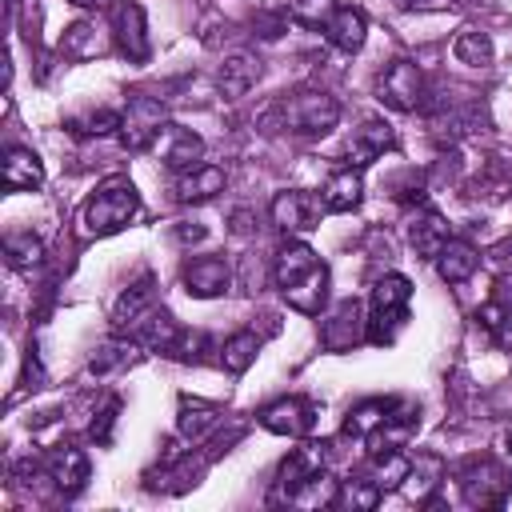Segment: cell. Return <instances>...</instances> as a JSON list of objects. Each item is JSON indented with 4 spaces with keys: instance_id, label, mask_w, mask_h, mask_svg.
<instances>
[{
    "instance_id": "5",
    "label": "cell",
    "mask_w": 512,
    "mask_h": 512,
    "mask_svg": "<svg viewBox=\"0 0 512 512\" xmlns=\"http://www.w3.org/2000/svg\"><path fill=\"white\" fill-rule=\"evenodd\" d=\"M512 492V472L496 460H472L468 468H460V496L472 508H496L504 504Z\"/></svg>"
},
{
    "instance_id": "40",
    "label": "cell",
    "mask_w": 512,
    "mask_h": 512,
    "mask_svg": "<svg viewBox=\"0 0 512 512\" xmlns=\"http://www.w3.org/2000/svg\"><path fill=\"white\" fill-rule=\"evenodd\" d=\"M204 236H208V228H204V224H196V220L176 228V240H180V244H192V240H204Z\"/></svg>"
},
{
    "instance_id": "27",
    "label": "cell",
    "mask_w": 512,
    "mask_h": 512,
    "mask_svg": "<svg viewBox=\"0 0 512 512\" xmlns=\"http://www.w3.org/2000/svg\"><path fill=\"white\" fill-rule=\"evenodd\" d=\"M220 424V408L216 404H208V400H180V416H176V432L184 436V440H204L212 428Z\"/></svg>"
},
{
    "instance_id": "36",
    "label": "cell",
    "mask_w": 512,
    "mask_h": 512,
    "mask_svg": "<svg viewBox=\"0 0 512 512\" xmlns=\"http://www.w3.org/2000/svg\"><path fill=\"white\" fill-rule=\"evenodd\" d=\"M336 0H288V12H292V20H300V24H308V28H324L332 16H336Z\"/></svg>"
},
{
    "instance_id": "22",
    "label": "cell",
    "mask_w": 512,
    "mask_h": 512,
    "mask_svg": "<svg viewBox=\"0 0 512 512\" xmlns=\"http://www.w3.org/2000/svg\"><path fill=\"white\" fill-rule=\"evenodd\" d=\"M44 184V164L32 148L12 144L4 152V188L8 192H24V188H40Z\"/></svg>"
},
{
    "instance_id": "25",
    "label": "cell",
    "mask_w": 512,
    "mask_h": 512,
    "mask_svg": "<svg viewBox=\"0 0 512 512\" xmlns=\"http://www.w3.org/2000/svg\"><path fill=\"white\" fill-rule=\"evenodd\" d=\"M360 332H364V316H360V304L356 300H344L328 320H324V328H320V340H324V348H332V352H340V348H348L352 340H360Z\"/></svg>"
},
{
    "instance_id": "21",
    "label": "cell",
    "mask_w": 512,
    "mask_h": 512,
    "mask_svg": "<svg viewBox=\"0 0 512 512\" xmlns=\"http://www.w3.org/2000/svg\"><path fill=\"white\" fill-rule=\"evenodd\" d=\"M320 264V256L304 244V240H288L280 252H276V264H272V280H276V288L284 292V288H292L296 280H304L312 268Z\"/></svg>"
},
{
    "instance_id": "29",
    "label": "cell",
    "mask_w": 512,
    "mask_h": 512,
    "mask_svg": "<svg viewBox=\"0 0 512 512\" xmlns=\"http://www.w3.org/2000/svg\"><path fill=\"white\" fill-rule=\"evenodd\" d=\"M288 504H296V508H332V504H340V480L332 472H316L288 496Z\"/></svg>"
},
{
    "instance_id": "14",
    "label": "cell",
    "mask_w": 512,
    "mask_h": 512,
    "mask_svg": "<svg viewBox=\"0 0 512 512\" xmlns=\"http://www.w3.org/2000/svg\"><path fill=\"white\" fill-rule=\"evenodd\" d=\"M392 148H396L392 124H384V120H364V124L348 136V164H352V168H364V164L380 160V156L392 152Z\"/></svg>"
},
{
    "instance_id": "12",
    "label": "cell",
    "mask_w": 512,
    "mask_h": 512,
    "mask_svg": "<svg viewBox=\"0 0 512 512\" xmlns=\"http://www.w3.org/2000/svg\"><path fill=\"white\" fill-rule=\"evenodd\" d=\"M156 152H160L164 168H172V172H188V168L200 164V156H204V140H200L192 128L164 124V132L156 136Z\"/></svg>"
},
{
    "instance_id": "13",
    "label": "cell",
    "mask_w": 512,
    "mask_h": 512,
    "mask_svg": "<svg viewBox=\"0 0 512 512\" xmlns=\"http://www.w3.org/2000/svg\"><path fill=\"white\" fill-rule=\"evenodd\" d=\"M324 460H328V444H304V448H296V452L280 464V476H276V500H288L308 476L324 472Z\"/></svg>"
},
{
    "instance_id": "24",
    "label": "cell",
    "mask_w": 512,
    "mask_h": 512,
    "mask_svg": "<svg viewBox=\"0 0 512 512\" xmlns=\"http://www.w3.org/2000/svg\"><path fill=\"white\" fill-rule=\"evenodd\" d=\"M408 244L416 248V256L436 260V252L448 244V220H444L440 212L424 208V212L412 216V224H408Z\"/></svg>"
},
{
    "instance_id": "1",
    "label": "cell",
    "mask_w": 512,
    "mask_h": 512,
    "mask_svg": "<svg viewBox=\"0 0 512 512\" xmlns=\"http://www.w3.org/2000/svg\"><path fill=\"white\" fill-rule=\"evenodd\" d=\"M268 116H276L280 128H288V132H296V136H324V132H332V128L340 124V104H336V96L308 88V92L280 96V100L268 108ZM268 116H264V120H268Z\"/></svg>"
},
{
    "instance_id": "30",
    "label": "cell",
    "mask_w": 512,
    "mask_h": 512,
    "mask_svg": "<svg viewBox=\"0 0 512 512\" xmlns=\"http://www.w3.org/2000/svg\"><path fill=\"white\" fill-rule=\"evenodd\" d=\"M256 352H260V340H256V332L244 328V332H232V336L220 344V364H224L232 376H240V372L252 368Z\"/></svg>"
},
{
    "instance_id": "23",
    "label": "cell",
    "mask_w": 512,
    "mask_h": 512,
    "mask_svg": "<svg viewBox=\"0 0 512 512\" xmlns=\"http://www.w3.org/2000/svg\"><path fill=\"white\" fill-rule=\"evenodd\" d=\"M324 36L332 40V48H340V52H360L364 48V40H368V20H364V12L360 8H336V16L324 24Z\"/></svg>"
},
{
    "instance_id": "20",
    "label": "cell",
    "mask_w": 512,
    "mask_h": 512,
    "mask_svg": "<svg viewBox=\"0 0 512 512\" xmlns=\"http://www.w3.org/2000/svg\"><path fill=\"white\" fill-rule=\"evenodd\" d=\"M264 76V64H260V56H252V52H232L224 64H220V72H216V80H220V92L224 96H244L248 88H256V80Z\"/></svg>"
},
{
    "instance_id": "8",
    "label": "cell",
    "mask_w": 512,
    "mask_h": 512,
    "mask_svg": "<svg viewBox=\"0 0 512 512\" xmlns=\"http://www.w3.org/2000/svg\"><path fill=\"white\" fill-rule=\"evenodd\" d=\"M180 284L196 300H216V296H224L232 288V268H228L224 256H196V260L184 264Z\"/></svg>"
},
{
    "instance_id": "39",
    "label": "cell",
    "mask_w": 512,
    "mask_h": 512,
    "mask_svg": "<svg viewBox=\"0 0 512 512\" xmlns=\"http://www.w3.org/2000/svg\"><path fill=\"white\" fill-rule=\"evenodd\" d=\"M124 348H132V344H108V348H100V356H92V372H108L112 364H124Z\"/></svg>"
},
{
    "instance_id": "43",
    "label": "cell",
    "mask_w": 512,
    "mask_h": 512,
    "mask_svg": "<svg viewBox=\"0 0 512 512\" xmlns=\"http://www.w3.org/2000/svg\"><path fill=\"white\" fill-rule=\"evenodd\" d=\"M504 444H508V452H512V424L504 428Z\"/></svg>"
},
{
    "instance_id": "41",
    "label": "cell",
    "mask_w": 512,
    "mask_h": 512,
    "mask_svg": "<svg viewBox=\"0 0 512 512\" xmlns=\"http://www.w3.org/2000/svg\"><path fill=\"white\" fill-rule=\"evenodd\" d=\"M496 300H500V304H504V308H512V272H508V276H500V280H496Z\"/></svg>"
},
{
    "instance_id": "2",
    "label": "cell",
    "mask_w": 512,
    "mask_h": 512,
    "mask_svg": "<svg viewBox=\"0 0 512 512\" xmlns=\"http://www.w3.org/2000/svg\"><path fill=\"white\" fill-rule=\"evenodd\" d=\"M140 212V192L132 180H108L96 188V196L84 204V228L96 236H112Z\"/></svg>"
},
{
    "instance_id": "15",
    "label": "cell",
    "mask_w": 512,
    "mask_h": 512,
    "mask_svg": "<svg viewBox=\"0 0 512 512\" xmlns=\"http://www.w3.org/2000/svg\"><path fill=\"white\" fill-rule=\"evenodd\" d=\"M224 184H228L224 168H220V164H204V160H200L196 168L176 172L172 192H176V200H180V204H200V200H212L216 192H224Z\"/></svg>"
},
{
    "instance_id": "9",
    "label": "cell",
    "mask_w": 512,
    "mask_h": 512,
    "mask_svg": "<svg viewBox=\"0 0 512 512\" xmlns=\"http://www.w3.org/2000/svg\"><path fill=\"white\" fill-rule=\"evenodd\" d=\"M156 312V288H152V276H140L136 284H128L116 304H112V328L116 332H140V324Z\"/></svg>"
},
{
    "instance_id": "3",
    "label": "cell",
    "mask_w": 512,
    "mask_h": 512,
    "mask_svg": "<svg viewBox=\"0 0 512 512\" xmlns=\"http://www.w3.org/2000/svg\"><path fill=\"white\" fill-rule=\"evenodd\" d=\"M408 300H412L408 276L388 272V276L376 280L372 300H368V304H372V308H368V336H372L376 344H388V340L396 336V328L408 320Z\"/></svg>"
},
{
    "instance_id": "37",
    "label": "cell",
    "mask_w": 512,
    "mask_h": 512,
    "mask_svg": "<svg viewBox=\"0 0 512 512\" xmlns=\"http://www.w3.org/2000/svg\"><path fill=\"white\" fill-rule=\"evenodd\" d=\"M384 496V488L372 480V476H356L348 484H340V500H348L352 508H376Z\"/></svg>"
},
{
    "instance_id": "38",
    "label": "cell",
    "mask_w": 512,
    "mask_h": 512,
    "mask_svg": "<svg viewBox=\"0 0 512 512\" xmlns=\"http://www.w3.org/2000/svg\"><path fill=\"white\" fill-rule=\"evenodd\" d=\"M116 412H120V400H116V396H108V400H104V408H100V412H96V420H92V436H96L100 444H108L112 424H116Z\"/></svg>"
},
{
    "instance_id": "10",
    "label": "cell",
    "mask_w": 512,
    "mask_h": 512,
    "mask_svg": "<svg viewBox=\"0 0 512 512\" xmlns=\"http://www.w3.org/2000/svg\"><path fill=\"white\" fill-rule=\"evenodd\" d=\"M316 424V408L300 396H288V400H276L268 408H260V428L276 432V436H308Z\"/></svg>"
},
{
    "instance_id": "28",
    "label": "cell",
    "mask_w": 512,
    "mask_h": 512,
    "mask_svg": "<svg viewBox=\"0 0 512 512\" xmlns=\"http://www.w3.org/2000/svg\"><path fill=\"white\" fill-rule=\"evenodd\" d=\"M396 412V400H384V396H376V400H364V404H356L352 412H348V420H344V436H356V440H368L388 416Z\"/></svg>"
},
{
    "instance_id": "35",
    "label": "cell",
    "mask_w": 512,
    "mask_h": 512,
    "mask_svg": "<svg viewBox=\"0 0 512 512\" xmlns=\"http://www.w3.org/2000/svg\"><path fill=\"white\" fill-rule=\"evenodd\" d=\"M120 116H124V112L100 108V112H88V116H72L68 128H72L76 136H108V132H120Z\"/></svg>"
},
{
    "instance_id": "33",
    "label": "cell",
    "mask_w": 512,
    "mask_h": 512,
    "mask_svg": "<svg viewBox=\"0 0 512 512\" xmlns=\"http://www.w3.org/2000/svg\"><path fill=\"white\" fill-rule=\"evenodd\" d=\"M384 492L388 488H400L404 484V476H408V456H404V448L400 452H380V456H372V472H368Z\"/></svg>"
},
{
    "instance_id": "16",
    "label": "cell",
    "mask_w": 512,
    "mask_h": 512,
    "mask_svg": "<svg viewBox=\"0 0 512 512\" xmlns=\"http://www.w3.org/2000/svg\"><path fill=\"white\" fill-rule=\"evenodd\" d=\"M440 480H444V460L436 452H416V456H408V476H404L400 492L416 504H428L436 496Z\"/></svg>"
},
{
    "instance_id": "18",
    "label": "cell",
    "mask_w": 512,
    "mask_h": 512,
    "mask_svg": "<svg viewBox=\"0 0 512 512\" xmlns=\"http://www.w3.org/2000/svg\"><path fill=\"white\" fill-rule=\"evenodd\" d=\"M48 476L56 480V488H60L64 496H76V492L88 484V456H84L80 448H72V444H60V448H52V456H48Z\"/></svg>"
},
{
    "instance_id": "34",
    "label": "cell",
    "mask_w": 512,
    "mask_h": 512,
    "mask_svg": "<svg viewBox=\"0 0 512 512\" xmlns=\"http://www.w3.org/2000/svg\"><path fill=\"white\" fill-rule=\"evenodd\" d=\"M4 252H8V264H12V268H32V264L44 260V244H40V236H32V232H12V236L4 240Z\"/></svg>"
},
{
    "instance_id": "4",
    "label": "cell",
    "mask_w": 512,
    "mask_h": 512,
    "mask_svg": "<svg viewBox=\"0 0 512 512\" xmlns=\"http://www.w3.org/2000/svg\"><path fill=\"white\" fill-rule=\"evenodd\" d=\"M376 100L388 104L392 112H416L424 104V76L416 68V60H392L380 76H376Z\"/></svg>"
},
{
    "instance_id": "26",
    "label": "cell",
    "mask_w": 512,
    "mask_h": 512,
    "mask_svg": "<svg viewBox=\"0 0 512 512\" xmlns=\"http://www.w3.org/2000/svg\"><path fill=\"white\" fill-rule=\"evenodd\" d=\"M284 300H288V308H296L304 316H320V308L328 300V268L316 264L304 280H296L292 288H284Z\"/></svg>"
},
{
    "instance_id": "7",
    "label": "cell",
    "mask_w": 512,
    "mask_h": 512,
    "mask_svg": "<svg viewBox=\"0 0 512 512\" xmlns=\"http://www.w3.org/2000/svg\"><path fill=\"white\" fill-rule=\"evenodd\" d=\"M320 208H324V204H320L312 192H304V188H284V192H276L272 204H268L272 224H276L280 232H288V236L312 232V228L320 224Z\"/></svg>"
},
{
    "instance_id": "42",
    "label": "cell",
    "mask_w": 512,
    "mask_h": 512,
    "mask_svg": "<svg viewBox=\"0 0 512 512\" xmlns=\"http://www.w3.org/2000/svg\"><path fill=\"white\" fill-rule=\"evenodd\" d=\"M68 4H76V8H104L108 0H68Z\"/></svg>"
},
{
    "instance_id": "32",
    "label": "cell",
    "mask_w": 512,
    "mask_h": 512,
    "mask_svg": "<svg viewBox=\"0 0 512 512\" xmlns=\"http://www.w3.org/2000/svg\"><path fill=\"white\" fill-rule=\"evenodd\" d=\"M476 320L488 328V336H492L504 352H512V308H504L500 300H488V304L476 312Z\"/></svg>"
},
{
    "instance_id": "31",
    "label": "cell",
    "mask_w": 512,
    "mask_h": 512,
    "mask_svg": "<svg viewBox=\"0 0 512 512\" xmlns=\"http://www.w3.org/2000/svg\"><path fill=\"white\" fill-rule=\"evenodd\" d=\"M452 56L460 64H468V68H488L492 64V40H488V32H476V28L460 32L452 40Z\"/></svg>"
},
{
    "instance_id": "6",
    "label": "cell",
    "mask_w": 512,
    "mask_h": 512,
    "mask_svg": "<svg viewBox=\"0 0 512 512\" xmlns=\"http://www.w3.org/2000/svg\"><path fill=\"white\" fill-rule=\"evenodd\" d=\"M164 132V104L152 96H132L124 116H120V140L132 152H144L156 144V136Z\"/></svg>"
},
{
    "instance_id": "11",
    "label": "cell",
    "mask_w": 512,
    "mask_h": 512,
    "mask_svg": "<svg viewBox=\"0 0 512 512\" xmlns=\"http://www.w3.org/2000/svg\"><path fill=\"white\" fill-rule=\"evenodd\" d=\"M112 32H116V44L128 60H148V24H144V8L136 0H120L112 8Z\"/></svg>"
},
{
    "instance_id": "19",
    "label": "cell",
    "mask_w": 512,
    "mask_h": 512,
    "mask_svg": "<svg viewBox=\"0 0 512 512\" xmlns=\"http://www.w3.org/2000/svg\"><path fill=\"white\" fill-rule=\"evenodd\" d=\"M476 268H480V252L468 240L448 236V244L436 252V272H440L444 284H464V280L476 276Z\"/></svg>"
},
{
    "instance_id": "17",
    "label": "cell",
    "mask_w": 512,
    "mask_h": 512,
    "mask_svg": "<svg viewBox=\"0 0 512 512\" xmlns=\"http://www.w3.org/2000/svg\"><path fill=\"white\" fill-rule=\"evenodd\" d=\"M360 200H364V176H360V168H340V172H332L328 176V184L320 188V204H324V212H352V208H360Z\"/></svg>"
}]
</instances>
